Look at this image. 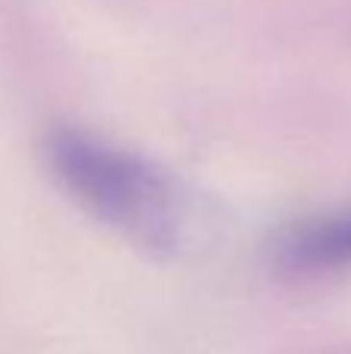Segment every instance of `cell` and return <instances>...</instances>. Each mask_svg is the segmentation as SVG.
<instances>
[{"instance_id": "cell-1", "label": "cell", "mask_w": 351, "mask_h": 354, "mask_svg": "<svg viewBox=\"0 0 351 354\" xmlns=\"http://www.w3.org/2000/svg\"><path fill=\"white\" fill-rule=\"evenodd\" d=\"M53 180L112 233L155 258H180L205 236L199 196L159 162L81 128L44 140Z\"/></svg>"}, {"instance_id": "cell-2", "label": "cell", "mask_w": 351, "mask_h": 354, "mask_svg": "<svg viewBox=\"0 0 351 354\" xmlns=\"http://www.w3.org/2000/svg\"><path fill=\"white\" fill-rule=\"evenodd\" d=\"M274 268L292 280H321L351 270V205L305 218L280 233Z\"/></svg>"}]
</instances>
